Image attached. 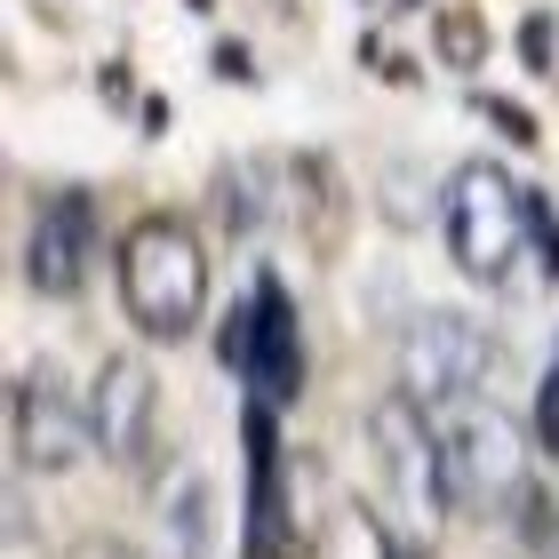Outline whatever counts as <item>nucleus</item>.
I'll return each mask as SVG.
<instances>
[{
	"label": "nucleus",
	"mask_w": 559,
	"mask_h": 559,
	"mask_svg": "<svg viewBox=\"0 0 559 559\" xmlns=\"http://www.w3.org/2000/svg\"><path fill=\"white\" fill-rule=\"evenodd\" d=\"M88 424H96V448H105V455L144 464V455H152V376H144V360H105V368H96Z\"/></svg>",
	"instance_id": "9"
},
{
	"label": "nucleus",
	"mask_w": 559,
	"mask_h": 559,
	"mask_svg": "<svg viewBox=\"0 0 559 559\" xmlns=\"http://www.w3.org/2000/svg\"><path fill=\"white\" fill-rule=\"evenodd\" d=\"M520 57H527V64H551V16H527V33H520Z\"/></svg>",
	"instance_id": "15"
},
{
	"label": "nucleus",
	"mask_w": 559,
	"mask_h": 559,
	"mask_svg": "<svg viewBox=\"0 0 559 559\" xmlns=\"http://www.w3.org/2000/svg\"><path fill=\"white\" fill-rule=\"evenodd\" d=\"M440 57H448V64H464V72L488 57V33H479V16H464V9H448V16H440Z\"/></svg>",
	"instance_id": "12"
},
{
	"label": "nucleus",
	"mask_w": 559,
	"mask_h": 559,
	"mask_svg": "<svg viewBox=\"0 0 559 559\" xmlns=\"http://www.w3.org/2000/svg\"><path fill=\"white\" fill-rule=\"evenodd\" d=\"M88 248H96V200L88 192L48 200L33 240H24V280H33L40 296H72L88 280Z\"/></svg>",
	"instance_id": "8"
},
{
	"label": "nucleus",
	"mask_w": 559,
	"mask_h": 559,
	"mask_svg": "<svg viewBox=\"0 0 559 559\" xmlns=\"http://www.w3.org/2000/svg\"><path fill=\"white\" fill-rule=\"evenodd\" d=\"M479 112H488V120H496V129H512L520 144H527V136H536V120H527L520 105H496V96H479Z\"/></svg>",
	"instance_id": "14"
},
{
	"label": "nucleus",
	"mask_w": 559,
	"mask_h": 559,
	"mask_svg": "<svg viewBox=\"0 0 559 559\" xmlns=\"http://www.w3.org/2000/svg\"><path fill=\"white\" fill-rule=\"evenodd\" d=\"M240 440H248V559H288V472H280V440H272V400L240 416Z\"/></svg>",
	"instance_id": "10"
},
{
	"label": "nucleus",
	"mask_w": 559,
	"mask_h": 559,
	"mask_svg": "<svg viewBox=\"0 0 559 559\" xmlns=\"http://www.w3.org/2000/svg\"><path fill=\"white\" fill-rule=\"evenodd\" d=\"M160 527L176 559H216L224 551V512H216V479L209 472H176L160 488Z\"/></svg>",
	"instance_id": "11"
},
{
	"label": "nucleus",
	"mask_w": 559,
	"mask_h": 559,
	"mask_svg": "<svg viewBox=\"0 0 559 559\" xmlns=\"http://www.w3.org/2000/svg\"><path fill=\"white\" fill-rule=\"evenodd\" d=\"M368 440H376V472H384V488L400 496V512H408V527H431V512H440L448 479H440V431H431V408L424 400H384V408L368 416Z\"/></svg>",
	"instance_id": "7"
},
{
	"label": "nucleus",
	"mask_w": 559,
	"mask_h": 559,
	"mask_svg": "<svg viewBox=\"0 0 559 559\" xmlns=\"http://www.w3.org/2000/svg\"><path fill=\"white\" fill-rule=\"evenodd\" d=\"M536 431H544V448L559 455V368L544 376V400H536Z\"/></svg>",
	"instance_id": "13"
},
{
	"label": "nucleus",
	"mask_w": 559,
	"mask_h": 559,
	"mask_svg": "<svg viewBox=\"0 0 559 559\" xmlns=\"http://www.w3.org/2000/svg\"><path fill=\"white\" fill-rule=\"evenodd\" d=\"M431 431H440L448 503H464V512H496V503H512L527 488V440H520V424L503 408H472V400H455V408L431 416Z\"/></svg>",
	"instance_id": "3"
},
{
	"label": "nucleus",
	"mask_w": 559,
	"mask_h": 559,
	"mask_svg": "<svg viewBox=\"0 0 559 559\" xmlns=\"http://www.w3.org/2000/svg\"><path fill=\"white\" fill-rule=\"evenodd\" d=\"M496 368V336L464 312H416L408 320V344H400V384L408 400L424 408H455V400H472L488 384Z\"/></svg>",
	"instance_id": "4"
},
{
	"label": "nucleus",
	"mask_w": 559,
	"mask_h": 559,
	"mask_svg": "<svg viewBox=\"0 0 559 559\" xmlns=\"http://www.w3.org/2000/svg\"><path fill=\"white\" fill-rule=\"evenodd\" d=\"M120 296H129V320L144 336H185L209 304V257L176 216H144L129 240H120Z\"/></svg>",
	"instance_id": "2"
},
{
	"label": "nucleus",
	"mask_w": 559,
	"mask_h": 559,
	"mask_svg": "<svg viewBox=\"0 0 559 559\" xmlns=\"http://www.w3.org/2000/svg\"><path fill=\"white\" fill-rule=\"evenodd\" d=\"M440 216H448L455 264H464L479 288H496V296H536V272H544V264H527L536 224H527V192H520L503 168L464 160V168L448 176V192H440Z\"/></svg>",
	"instance_id": "1"
},
{
	"label": "nucleus",
	"mask_w": 559,
	"mask_h": 559,
	"mask_svg": "<svg viewBox=\"0 0 559 559\" xmlns=\"http://www.w3.org/2000/svg\"><path fill=\"white\" fill-rule=\"evenodd\" d=\"M224 368H240L248 392L272 400V408L296 400V384H304V336H296V304H288L280 280H257L248 304L224 320Z\"/></svg>",
	"instance_id": "6"
},
{
	"label": "nucleus",
	"mask_w": 559,
	"mask_h": 559,
	"mask_svg": "<svg viewBox=\"0 0 559 559\" xmlns=\"http://www.w3.org/2000/svg\"><path fill=\"white\" fill-rule=\"evenodd\" d=\"M9 448H16V464L40 472V479L81 472V455L96 448V424H88L81 400L64 392L57 368H24L16 376V392H9Z\"/></svg>",
	"instance_id": "5"
}]
</instances>
